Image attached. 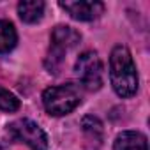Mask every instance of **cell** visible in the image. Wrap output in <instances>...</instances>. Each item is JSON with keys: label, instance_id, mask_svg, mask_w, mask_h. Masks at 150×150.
<instances>
[{"label": "cell", "instance_id": "6da1fadb", "mask_svg": "<svg viewBox=\"0 0 150 150\" xmlns=\"http://www.w3.org/2000/svg\"><path fill=\"white\" fill-rule=\"evenodd\" d=\"M110 80L120 97H131L138 90V72L132 55L122 44L115 46L110 55Z\"/></svg>", "mask_w": 150, "mask_h": 150}, {"label": "cell", "instance_id": "7a4b0ae2", "mask_svg": "<svg viewBox=\"0 0 150 150\" xmlns=\"http://www.w3.org/2000/svg\"><path fill=\"white\" fill-rule=\"evenodd\" d=\"M81 103V94L76 85L65 83L50 87L42 92V104L44 110L53 117H64L69 115L72 110H76Z\"/></svg>", "mask_w": 150, "mask_h": 150}, {"label": "cell", "instance_id": "3957f363", "mask_svg": "<svg viewBox=\"0 0 150 150\" xmlns=\"http://www.w3.org/2000/svg\"><path fill=\"white\" fill-rule=\"evenodd\" d=\"M74 71L87 90H99L103 87V62L96 51L81 53L76 60Z\"/></svg>", "mask_w": 150, "mask_h": 150}, {"label": "cell", "instance_id": "277c9868", "mask_svg": "<svg viewBox=\"0 0 150 150\" xmlns=\"http://www.w3.org/2000/svg\"><path fill=\"white\" fill-rule=\"evenodd\" d=\"M9 134L13 139L25 143L32 150H48V136L46 132L32 120L28 118H20L13 124L7 125Z\"/></svg>", "mask_w": 150, "mask_h": 150}, {"label": "cell", "instance_id": "5b68a950", "mask_svg": "<svg viewBox=\"0 0 150 150\" xmlns=\"http://www.w3.org/2000/svg\"><path fill=\"white\" fill-rule=\"evenodd\" d=\"M60 7L78 21H92L104 11L103 2H85V0H65L60 2Z\"/></svg>", "mask_w": 150, "mask_h": 150}, {"label": "cell", "instance_id": "8992f818", "mask_svg": "<svg viewBox=\"0 0 150 150\" xmlns=\"http://www.w3.org/2000/svg\"><path fill=\"white\" fill-rule=\"evenodd\" d=\"M80 41H81L80 32L74 30L72 27H67V25H58L51 32V48H55L62 53L76 48L80 44Z\"/></svg>", "mask_w": 150, "mask_h": 150}, {"label": "cell", "instance_id": "52a82bcc", "mask_svg": "<svg viewBox=\"0 0 150 150\" xmlns=\"http://www.w3.org/2000/svg\"><path fill=\"white\" fill-rule=\"evenodd\" d=\"M113 150H148L145 134L138 131H124L115 138Z\"/></svg>", "mask_w": 150, "mask_h": 150}, {"label": "cell", "instance_id": "ba28073f", "mask_svg": "<svg viewBox=\"0 0 150 150\" xmlns=\"http://www.w3.org/2000/svg\"><path fill=\"white\" fill-rule=\"evenodd\" d=\"M18 14L25 23H37L44 14V2L41 0H25L18 4Z\"/></svg>", "mask_w": 150, "mask_h": 150}, {"label": "cell", "instance_id": "9c48e42d", "mask_svg": "<svg viewBox=\"0 0 150 150\" xmlns=\"http://www.w3.org/2000/svg\"><path fill=\"white\" fill-rule=\"evenodd\" d=\"M18 42V34L16 28L11 21L0 20V55L9 53Z\"/></svg>", "mask_w": 150, "mask_h": 150}, {"label": "cell", "instance_id": "30bf717a", "mask_svg": "<svg viewBox=\"0 0 150 150\" xmlns=\"http://www.w3.org/2000/svg\"><path fill=\"white\" fill-rule=\"evenodd\" d=\"M81 127H83V131H85V134L88 136L90 141L94 139L97 145H101V141H103V124L97 117L87 115L81 120Z\"/></svg>", "mask_w": 150, "mask_h": 150}, {"label": "cell", "instance_id": "8fae6325", "mask_svg": "<svg viewBox=\"0 0 150 150\" xmlns=\"http://www.w3.org/2000/svg\"><path fill=\"white\" fill-rule=\"evenodd\" d=\"M0 110L2 111H16L20 110V99L11 94L9 90H4V88H0Z\"/></svg>", "mask_w": 150, "mask_h": 150}]
</instances>
